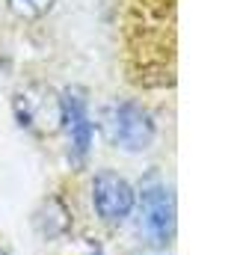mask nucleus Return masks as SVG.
<instances>
[{"label":"nucleus","instance_id":"obj_1","mask_svg":"<svg viewBox=\"0 0 237 255\" xmlns=\"http://www.w3.org/2000/svg\"><path fill=\"white\" fill-rule=\"evenodd\" d=\"M101 125L107 139L127 151V154H139V151H148L157 139V122L151 116L148 107L136 104V101H113L104 107V116H101Z\"/></svg>","mask_w":237,"mask_h":255},{"label":"nucleus","instance_id":"obj_2","mask_svg":"<svg viewBox=\"0 0 237 255\" xmlns=\"http://www.w3.org/2000/svg\"><path fill=\"white\" fill-rule=\"evenodd\" d=\"M139 223L154 244H169L175 235V199L160 172H148L136 187Z\"/></svg>","mask_w":237,"mask_h":255},{"label":"nucleus","instance_id":"obj_3","mask_svg":"<svg viewBox=\"0 0 237 255\" xmlns=\"http://www.w3.org/2000/svg\"><path fill=\"white\" fill-rule=\"evenodd\" d=\"M59 128L68 139V154L74 163H83L92 151L95 125L89 116V104L80 89H62L59 92Z\"/></svg>","mask_w":237,"mask_h":255},{"label":"nucleus","instance_id":"obj_4","mask_svg":"<svg viewBox=\"0 0 237 255\" xmlns=\"http://www.w3.org/2000/svg\"><path fill=\"white\" fill-rule=\"evenodd\" d=\"M92 208L107 226H118L133 214L136 190L124 175H118L113 169H101L92 178Z\"/></svg>","mask_w":237,"mask_h":255},{"label":"nucleus","instance_id":"obj_5","mask_svg":"<svg viewBox=\"0 0 237 255\" xmlns=\"http://www.w3.org/2000/svg\"><path fill=\"white\" fill-rule=\"evenodd\" d=\"M15 119L24 130H33V133H45V130H54L59 128V95L48 92L45 86H24L15 101Z\"/></svg>","mask_w":237,"mask_h":255},{"label":"nucleus","instance_id":"obj_6","mask_svg":"<svg viewBox=\"0 0 237 255\" xmlns=\"http://www.w3.org/2000/svg\"><path fill=\"white\" fill-rule=\"evenodd\" d=\"M33 229L45 241H59L71 232V211L65 208V202L59 196H51L33 211Z\"/></svg>","mask_w":237,"mask_h":255},{"label":"nucleus","instance_id":"obj_7","mask_svg":"<svg viewBox=\"0 0 237 255\" xmlns=\"http://www.w3.org/2000/svg\"><path fill=\"white\" fill-rule=\"evenodd\" d=\"M9 9L24 21H39L54 9V0H9Z\"/></svg>","mask_w":237,"mask_h":255},{"label":"nucleus","instance_id":"obj_8","mask_svg":"<svg viewBox=\"0 0 237 255\" xmlns=\"http://www.w3.org/2000/svg\"><path fill=\"white\" fill-rule=\"evenodd\" d=\"M0 255H9V253H6V250H3V247H0Z\"/></svg>","mask_w":237,"mask_h":255},{"label":"nucleus","instance_id":"obj_9","mask_svg":"<svg viewBox=\"0 0 237 255\" xmlns=\"http://www.w3.org/2000/svg\"><path fill=\"white\" fill-rule=\"evenodd\" d=\"M92 255H101V253H92Z\"/></svg>","mask_w":237,"mask_h":255}]
</instances>
